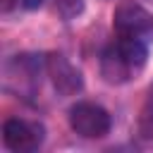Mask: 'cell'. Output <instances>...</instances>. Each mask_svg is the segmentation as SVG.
<instances>
[{
	"label": "cell",
	"instance_id": "3",
	"mask_svg": "<svg viewBox=\"0 0 153 153\" xmlns=\"http://www.w3.org/2000/svg\"><path fill=\"white\" fill-rule=\"evenodd\" d=\"M112 26H115L117 36L146 41L153 33V14L136 2H122V5H117L115 14H112Z\"/></svg>",
	"mask_w": 153,
	"mask_h": 153
},
{
	"label": "cell",
	"instance_id": "1",
	"mask_svg": "<svg viewBox=\"0 0 153 153\" xmlns=\"http://www.w3.org/2000/svg\"><path fill=\"white\" fill-rule=\"evenodd\" d=\"M45 67V62L38 57V55H14L12 60L5 62V69H2V81H5V88L22 96V98H31L41 84V69Z\"/></svg>",
	"mask_w": 153,
	"mask_h": 153
},
{
	"label": "cell",
	"instance_id": "5",
	"mask_svg": "<svg viewBox=\"0 0 153 153\" xmlns=\"http://www.w3.org/2000/svg\"><path fill=\"white\" fill-rule=\"evenodd\" d=\"M45 72L50 74L53 79V86L57 88V93L62 96H74L81 91L84 86V79H81V72L65 57V55H48L45 57Z\"/></svg>",
	"mask_w": 153,
	"mask_h": 153
},
{
	"label": "cell",
	"instance_id": "8",
	"mask_svg": "<svg viewBox=\"0 0 153 153\" xmlns=\"http://www.w3.org/2000/svg\"><path fill=\"white\" fill-rule=\"evenodd\" d=\"M55 7L65 19H72L84 10V2L81 0H55Z\"/></svg>",
	"mask_w": 153,
	"mask_h": 153
},
{
	"label": "cell",
	"instance_id": "9",
	"mask_svg": "<svg viewBox=\"0 0 153 153\" xmlns=\"http://www.w3.org/2000/svg\"><path fill=\"white\" fill-rule=\"evenodd\" d=\"M22 2V7H26V10H36V7H41L45 0H19Z\"/></svg>",
	"mask_w": 153,
	"mask_h": 153
},
{
	"label": "cell",
	"instance_id": "6",
	"mask_svg": "<svg viewBox=\"0 0 153 153\" xmlns=\"http://www.w3.org/2000/svg\"><path fill=\"white\" fill-rule=\"evenodd\" d=\"M100 72H103L105 81H110V84H124V81H129V79L136 74V69H134V67L124 60V55L120 53L117 43H112V45H108V48L103 50Z\"/></svg>",
	"mask_w": 153,
	"mask_h": 153
},
{
	"label": "cell",
	"instance_id": "4",
	"mask_svg": "<svg viewBox=\"0 0 153 153\" xmlns=\"http://www.w3.org/2000/svg\"><path fill=\"white\" fill-rule=\"evenodd\" d=\"M43 124L12 117L2 124V143L14 153H31L43 143Z\"/></svg>",
	"mask_w": 153,
	"mask_h": 153
},
{
	"label": "cell",
	"instance_id": "7",
	"mask_svg": "<svg viewBox=\"0 0 153 153\" xmlns=\"http://www.w3.org/2000/svg\"><path fill=\"white\" fill-rule=\"evenodd\" d=\"M139 134L143 139H153V88L141 108V115H139Z\"/></svg>",
	"mask_w": 153,
	"mask_h": 153
},
{
	"label": "cell",
	"instance_id": "2",
	"mask_svg": "<svg viewBox=\"0 0 153 153\" xmlns=\"http://www.w3.org/2000/svg\"><path fill=\"white\" fill-rule=\"evenodd\" d=\"M110 115L105 108L96 105V103H88V100H81L76 105L69 108V127L84 136V139H100L110 131Z\"/></svg>",
	"mask_w": 153,
	"mask_h": 153
}]
</instances>
